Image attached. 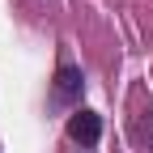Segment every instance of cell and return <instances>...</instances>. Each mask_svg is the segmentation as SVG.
Returning <instances> with one entry per match:
<instances>
[{
    "label": "cell",
    "instance_id": "cell-1",
    "mask_svg": "<svg viewBox=\"0 0 153 153\" xmlns=\"http://www.w3.org/2000/svg\"><path fill=\"white\" fill-rule=\"evenodd\" d=\"M81 68L76 64H60V72H55V85H51V98L60 102V106H68V102H76L81 98Z\"/></svg>",
    "mask_w": 153,
    "mask_h": 153
},
{
    "label": "cell",
    "instance_id": "cell-2",
    "mask_svg": "<svg viewBox=\"0 0 153 153\" xmlns=\"http://www.w3.org/2000/svg\"><path fill=\"white\" fill-rule=\"evenodd\" d=\"M68 136L76 140V145H98V136H102V119L94 111H76L72 119H68Z\"/></svg>",
    "mask_w": 153,
    "mask_h": 153
},
{
    "label": "cell",
    "instance_id": "cell-3",
    "mask_svg": "<svg viewBox=\"0 0 153 153\" xmlns=\"http://www.w3.org/2000/svg\"><path fill=\"white\" fill-rule=\"evenodd\" d=\"M140 132H145V140H149V149H153V111H149V119L140 123Z\"/></svg>",
    "mask_w": 153,
    "mask_h": 153
}]
</instances>
